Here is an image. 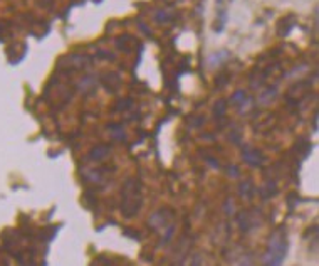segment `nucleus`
<instances>
[{
  "label": "nucleus",
  "mask_w": 319,
  "mask_h": 266,
  "mask_svg": "<svg viewBox=\"0 0 319 266\" xmlns=\"http://www.w3.org/2000/svg\"><path fill=\"white\" fill-rule=\"evenodd\" d=\"M108 154H109V148H108V147H96V148H94L93 152L89 154V157L99 160V159H103L104 155H108Z\"/></svg>",
  "instance_id": "obj_4"
},
{
  "label": "nucleus",
  "mask_w": 319,
  "mask_h": 266,
  "mask_svg": "<svg viewBox=\"0 0 319 266\" xmlns=\"http://www.w3.org/2000/svg\"><path fill=\"white\" fill-rule=\"evenodd\" d=\"M286 251H287L286 233L282 229H277V231L272 233V236L269 238L264 266H282V261L286 258Z\"/></svg>",
  "instance_id": "obj_2"
},
{
  "label": "nucleus",
  "mask_w": 319,
  "mask_h": 266,
  "mask_svg": "<svg viewBox=\"0 0 319 266\" xmlns=\"http://www.w3.org/2000/svg\"><path fill=\"white\" fill-rule=\"evenodd\" d=\"M252 194H254V187L250 182H245V184L240 185V196L242 197H250Z\"/></svg>",
  "instance_id": "obj_5"
},
{
  "label": "nucleus",
  "mask_w": 319,
  "mask_h": 266,
  "mask_svg": "<svg viewBox=\"0 0 319 266\" xmlns=\"http://www.w3.org/2000/svg\"><path fill=\"white\" fill-rule=\"evenodd\" d=\"M244 159L249 165H252V167H260L265 160L264 155L255 148H245L244 150Z\"/></svg>",
  "instance_id": "obj_3"
},
{
  "label": "nucleus",
  "mask_w": 319,
  "mask_h": 266,
  "mask_svg": "<svg viewBox=\"0 0 319 266\" xmlns=\"http://www.w3.org/2000/svg\"><path fill=\"white\" fill-rule=\"evenodd\" d=\"M143 204L141 196V184L136 179H128L123 185V204L121 211L126 217H134Z\"/></svg>",
  "instance_id": "obj_1"
},
{
  "label": "nucleus",
  "mask_w": 319,
  "mask_h": 266,
  "mask_svg": "<svg viewBox=\"0 0 319 266\" xmlns=\"http://www.w3.org/2000/svg\"><path fill=\"white\" fill-rule=\"evenodd\" d=\"M124 234H128V236H133V238H140V234H138V233H131V231H128V229L124 231Z\"/></svg>",
  "instance_id": "obj_6"
}]
</instances>
